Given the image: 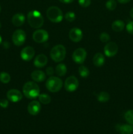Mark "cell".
I'll use <instances>...</instances> for the list:
<instances>
[{
	"label": "cell",
	"instance_id": "obj_11",
	"mask_svg": "<svg viewBox=\"0 0 133 134\" xmlns=\"http://www.w3.org/2000/svg\"><path fill=\"white\" fill-rule=\"evenodd\" d=\"M35 54V51L32 47L27 46L22 48L20 52V57L23 61L29 62L32 60Z\"/></svg>",
	"mask_w": 133,
	"mask_h": 134
},
{
	"label": "cell",
	"instance_id": "obj_7",
	"mask_svg": "<svg viewBox=\"0 0 133 134\" xmlns=\"http://www.w3.org/2000/svg\"><path fill=\"white\" fill-rule=\"evenodd\" d=\"M79 86L78 80L75 76H70L66 79L64 83L65 90L69 92H72L77 90Z\"/></svg>",
	"mask_w": 133,
	"mask_h": 134
},
{
	"label": "cell",
	"instance_id": "obj_8",
	"mask_svg": "<svg viewBox=\"0 0 133 134\" xmlns=\"http://www.w3.org/2000/svg\"><path fill=\"white\" fill-rule=\"evenodd\" d=\"M87 57V52L83 48H78L73 52L72 55V60L78 64H82Z\"/></svg>",
	"mask_w": 133,
	"mask_h": 134
},
{
	"label": "cell",
	"instance_id": "obj_22",
	"mask_svg": "<svg viewBox=\"0 0 133 134\" xmlns=\"http://www.w3.org/2000/svg\"><path fill=\"white\" fill-rule=\"evenodd\" d=\"M96 98L99 102L105 103V102H107L110 100V94L106 92H100L97 94Z\"/></svg>",
	"mask_w": 133,
	"mask_h": 134
},
{
	"label": "cell",
	"instance_id": "obj_39",
	"mask_svg": "<svg viewBox=\"0 0 133 134\" xmlns=\"http://www.w3.org/2000/svg\"><path fill=\"white\" fill-rule=\"evenodd\" d=\"M1 22H0V29H1Z\"/></svg>",
	"mask_w": 133,
	"mask_h": 134
},
{
	"label": "cell",
	"instance_id": "obj_4",
	"mask_svg": "<svg viewBox=\"0 0 133 134\" xmlns=\"http://www.w3.org/2000/svg\"><path fill=\"white\" fill-rule=\"evenodd\" d=\"M48 19L53 23H59L63 20V14L61 9L56 6L50 7L46 10Z\"/></svg>",
	"mask_w": 133,
	"mask_h": 134
},
{
	"label": "cell",
	"instance_id": "obj_40",
	"mask_svg": "<svg viewBox=\"0 0 133 134\" xmlns=\"http://www.w3.org/2000/svg\"><path fill=\"white\" fill-rule=\"evenodd\" d=\"M1 6H0V12H1Z\"/></svg>",
	"mask_w": 133,
	"mask_h": 134
},
{
	"label": "cell",
	"instance_id": "obj_29",
	"mask_svg": "<svg viewBox=\"0 0 133 134\" xmlns=\"http://www.w3.org/2000/svg\"><path fill=\"white\" fill-rule=\"evenodd\" d=\"M99 39H100V41L102 43H108L110 40V37L108 34L106 32H103L100 34V36H99Z\"/></svg>",
	"mask_w": 133,
	"mask_h": 134
},
{
	"label": "cell",
	"instance_id": "obj_25",
	"mask_svg": "<svg viewBox=\"0 0 133 134\" xmlns=\"http://www.w3.org/2000/svg\"><path fill=\"white\" fill-rule=\"evenodd\" d=\"M0 81L3 84H8L10 81V75L7 72H1L0 73Z\"/></svg>",
	"mask_w": 133,
	"mask_h": 134
},
{
	"label": "cell",
	"instance_id": "obj_37",
	"mask_svg": "<svg viewBox=\"0 0 133 134\" xmlns=\"http://www.w3.org/2000/svg\"><path fill=\"white\" fill-rule=\"evenodd\" d=\"M7 44H8L7 47V48H9V45H10V44H9L8 42H7ZM3 46H5H5H6V42H5V43H3Z\"/></svg>",
	"mask_w": 133,
	"mask_h": 134
},
{
	"label": "cell",
	"instance_id": "obj_26",
	"mask_svg": "<svg viewBox=\"0 0 133 134\" xmlns=\"http://www.w3.org/2000/svg\"><path fill=\"white\" fill-rule=\"evenodd\" d=\"M125 119L129 124L133 125V110H129L125 113Z\"/></svg>",
	"mask_w": 133,
	"mask_h": 134
},
{
	"label": "cell",
	"instance_id": "obj_16",
	"mask_svg": "<svg viewBox=\"0 0 133 134\" xmlns=\"http://www.w3.org/2000/svg\"><path fill=\"white\" fill-rule=\"evenodd\" d=\"M26 17L22 13H16L12 18V23L14 26L20 27L24 24Z\"/></svg>",
	"mask_w": 133,
	"mask_h": 134
},
{
	"label": "cell",
	"instance_id": "obj_2",
	"mask_svg": "<svg viewBox=\"0 0 133 134\" xmlns=\"http://www.w3.org/2000/svg\"><path fill=\"white\" fill-rule=\"evenodd\" d=\"M27 22L31 27L39 29L44 24V18L41 13L38 10H31L27 16Z\"/></svg>",
	"mask_w": 133,
	"mask_h": 134
},
{
	"label": "cell",
	"instance_id": "obj_24",
	"mask_svg": "<svg viewBox=\"0 0 133 134\" xmlns=\"http://www.w3.org/2000/svg\"><path fill=\"white\" fill-rule=\"evenodd\" d=\"M78 73L82 78H86L89 75V70L85 65H81L78 68Z\"/></svg>",
	"mask_w": 133,
	"mask_h": 134
},
{
	"label": "cell",
	"instance_id": "obj_27",
	"mask_svg": "<svg viewBox=\"0 0 133 134\" xmlns=\"http://www.w3.org/2000/svg\"><path fill=\"white\" fill-rule=\"evenodd\" d=\"M117 7V3L116 0H108L106 3V7L109 10H113Z\"/></svg>",
	"mask_w": 133,
	"mask_h": 134
},
{
	"label": "cell",
	"instance_id": "obj_15",
	"mask_svg": "<svg viewBox=\"0 0 133 134\" xmlns=\"http://www.w3.org/2000/svg\"><path fill=\"white\" fill-rule=\"evenodd\" d=\"M47 63H48V58L43 54L37 55L33 62L34 65L38 68H44L46 65Z\"/></svg>",
	"mask_w": 133,
	"mask_h": 134
},
{
	"label": "cell",
	"instance_id": "obj_14",
	"mask_svg": "<svg viewBox=\"0 0 133 134\" xmlns=\"http://www.w3.org/2000/svg\"><path fill=\"white\" fill-rule=\"evenodd\" d=\"M41 110V105L39 101L33 100L29 103L27 106V111L33 116L37 115Z\"/></svg>",
	"mask_w": 133,
	"mask_h": 134
},
{
	"label": "cell",
	"instance_id": "obj_10",
	"mask_svg": "<svg viewBox=\"0 0 133 134\" xmlns=\"http://www.w3.org/2000/svg\"><path fill=\"white\" fill-rule=\"evenodd\" d=\"M118 45L114 42H108L104 47V52L107 57H113L118 52Z\"/></svg>",
	"mask_w": 133,
	"mask_h": 134
},
{
	"label": "cell",
	"instance_id": "obj_32",
	"mask_svg": "<svg viewBox=\"0 0 133 134\" xmlns=\"http://www.w3.org/2000/svg\"><path fill=\"white\" fill-rule=\"evenodd\" d=\"M9 106V100L6 99H2L0 100V107L6 109Z\"/></svg>",
	"mask_w": 133,
	"mask_h": 134
},
{
	"label": "cell",
	"instance_id": "obj_23",
	"mask_svg": "<svg viewBox=\"0 0 133 134\" xmlns=\"http://www.w3.org/2000/svg\"><path fill=\"white\" fill-rule=\"evenodd\" d=\"M39 101L40 103L44 105H48L51 102V97L47 94H40L39 97Z\"/></svg>",
	"mask_w": 133,
	"mask_h": 134
},
{
	"label": "cell",
	"instance_id": "obj_1",
	"mask_svg": "<svg viewBox=\"0 0 133 134\" xmlns=\"http://www.w3.org/2000/svg\"><path fill=\"white\" fill-rule=\"evenodd\" d=\"M23 94L27 99H35L40 94V88L35 82L28 81L23 85Z\"/></svg>",
	"mask_w": 133,
	"mask_h": 134
},
{
	"label": "cell",
	"instance_id": "obj_31",
	"mask_svg": "<svg viewBox=\"0 0 133 134\" xmlns=\"http://www.w3.org/2000/svg\"><path fill=\"white\" fill-rule=\"evenodd\" d=\"M126 30L129 34L133 35V21H130L126 24Z\"/></svg>",
	"mask_w": 133,
	"mask_h": 134
},
{
	"label": "cell",
	"instance_id": "obj_19",
	"mask_svg": "<svg viewBox=\"0 0 133 134\" xmlns=\"http://www.w3.org/2000/svg\"><path fill=\"white\" fill-rule=\"evenodd\" d=\"M105 62V58L104 56L100 52H98L94 55L93 58V63L94 65L97 68H100L102 66Z\"/></svg>",
	"mask_w": 133,
	"mask_h": 134
},
{
	"label": "cell",
	"instance_id": "obj_28",
	"mask_svg": "<svg viewBox=\"0 0 133 134\" xmlns=\"http://www.w3.org/2000/svg\"><path fill=\"white\" fill-rule=\"evenodd\" d=\"M65 18L66 19V21L69 22H72L73 21H74V20L76 19V14L74 12L69 11L65 14Z\"/></svg>",
	"mask_w": 133,
	"mask_h": 134
},
{
	"label": "cell",
	"instance_id": "obj_6",
	"mask_svg": "<svg viewBox=\"0 0 133 134\" xmlns=\"http://www.w3.org/2000/svg\"><path fill=\"white\" fill-rule=\"evenodd\" d=\"M26 39V34L23 30H16L13 33L12 36V40L14 45L20 47L24 44Z\"/></svg>",
	"mask_w": 133,
	"mask_h": 134
},
{
	"label": "cell",
	"instance_id": "obj_33",
	"mask_svg": "<svg viewBox=\"0 0 133 134\" xmlns=\"http://www.w3.org/2000/svg\"><path fill=\"white\" fill-rule=\"evenodd\" d=\"M46 73L49 77L53 76V75L54 74V69H53V68L52 67H48L46 68Z\"/></svg>",
	"mask_w": 133,
	"mask_h": 134
},
{
	"label": "cell",
	"instance_id": "obj_38",
	"mask_svg": "<svg viewBox=\"0 0 133 134\" xmlns=\"http://www.w3.org/2000/svg\"><path fill=\"white\" fill-rule=\"evenodd\" d=\"M1 43H2V37H1V36L0 35V44H1Z\"/></svg>",
	"mask_w": 133,
	"mask_h": 134
},
{
	"label": "cell",
	"instance_id": "obj_9",
	"mask_svg": "<svg viewBox=\"0 0 133 134\" xmlns=\"http://www.w3.org/2000/svg\"><path fill=\"white\" fill-rule=\"evenodd\" d=\"M49 38L48 33L46 30L39 29L36 30L33 34V39L37 43H45Z\"/></svg>",
	"mask_w": 133,
	"mask_h": 134
},
{
	"label": "cell",
	"instance_id": "obj_34",
	"mask_svg": "<svg viewBox=\"0 0 133 134\" xmlns=\"http://www.w3.org/2000/svg\"><path fill=\"white\" fill-rule=\"evenodd\" d=\"M59 1H61V3H63L68 4V3H70L73 2L74 0H59Z\"/></svg>",
	"mask_w": 133,
	"mask_h": 134
},
{
	"label": "cell",
	"instance_id": "obj_36",
	"mask_svg": "<svg viewBox=\"0 0 133 134\" xmlns=\"http://www.w3.org/2000/svg\"><path fill=\"white\" fill-rule=\"evenodd\" d=\"M130 16H131V18L133 19V8H132L131 10H130Z\"/></svg>",
	"mask_w": 133,
	"mask_h": 134
},
{
	"label": "cell",
	"instance_id": "obj_18",
	"mask_svg": "<svg viewBox=\"0 0 133 134\" xmlns=\"http://www.w3.org/2000/svg\"><path fill=\"white\" fill-rule=\"evenodd\" d=\"M31 79L34 82H43L46 79V74L41 70H35L31 73Z\"/></svg>",
	"mask_w": 133,
	"mask_h": 134
},
{
	"label": "cell",
	"instance_id": "obj_30",
	"mask_svg": "<svg viewBox=\"0 0 133 134\" xmlns=\"http://www.w3.org/2000/svg\"><path fill=\"white\" fill-rule=\"evenodd\" d=\"M78 4L82 7H88L91 5V0H78Z\"/></svg>",
	"mask_w": 133,
	"mask_h": 134
},
{
	"label": "cell",
	"instance_id": "obj_5",
	"mask_svg": "<svg viewBox=\"0 0 133 134\" xmlns=\"http://www.w3.org/2000/svg\"><path fill=\"white\" fill-rule=\"evenodd\" d=\"M62 86L63 81L59 77L51 76L46 81V87L50 92H57L61 90Z\"/></svg>",
	"mask_w": 133,
	"mask_h": 134
},
{
	"label": "cell",
	"instance_id": "obj_35",
	"mask_svg": "<svg viewBox=\"0 0 133 134\" xmlns=\"http://www.w3.org/2000/svg\"><path fill=\"white\" fill-rule=\"evenodd\" d=\"M119 3L121 4H125V3H127L130 2L131 0H117Z\"/></svg>",
	"mask_w": 133,
	"mask_h": 134
},
{
	"label": "cell",
	"instance_id": "obj_20",
	"mask_svg": "<svg viewBox=\"0 0 133 134\" xmlns=\"http://www.w3.org/2000/svg\"><path fill=\"white\" fill-rule=\"evenodd\" d=\"M125 22L121 20H116L112 23V29L114 31L116 32H119V31H123L125 28Z\"/></svg>",
	"mask_w": 133,
	"mask_h": 134
},
{
	"label": "cell",
	"instance_id": "obj_3",
	"mask_svg": "<svg viewBox=\"0 0 133 134\" xmlns=\"http://www.w3.org/2000/svg\"><path fill=\"white\" fill-rule=\"evenodd\" d=\"M66 53V48L63 44H57L51 49L50 55L55 62H60L65 59Z\"/></svg>",
	"mask_w": 133,
	"mask_h": 134
},
{
	"label": "cell",
	"instance_id": "obj_12",
	"mask_svg": "<svg viewBox=\"0 0 133 134\" xmlns=\"http://www.w3.org/2000/svg\"><path fill=\"white\" fill-rule=\"evenodd\" d=\"M7 98L10 102L16 103L22 100L23 95L22 92L17 89H10L7 93Z\"/></svg>",
	"mask_w": 133,
	"mask_h": 134
},
{
	"label": "cell",
	"instance_id": "obj_21",
	"mask_svg": "<svg viewBox=\"0 0 133 134\" xmlns=\"http://www.w3.org/2000/svg\"><path fill=\"white\" fill-rule=\"evenodd\" d=\"M67 71V68L66 66L63 63H60L56 66V73L59 77H63L66 75Z\"/></svg>",
	"mask_w": 133,
	"mask_h": 134
},
{
	"label": "cell",
	"instance_id": "obj_13",
	"mask_svg": "<svg viewBox=\"0 0 133 134\" xmlns=\"http://www.w3.org/2000/svg\"><path fill=\"white\" fill-rule=\"evenodd\" d=\"M70 40L74 43H78L83 38V32L78 27H73L70 30L69 34Z\"/></svg>",
	"mask_w": 133,
	"mask_h": 134
},
{
	"label": "cell",
	"instance_id": "obj_17",
	"mask_svg": "<svg viewBox=\"0 0 133 134\" xmlns=\"http://www.w3.org/2000/svg\"><path fill=\"white\" fill-rule=\"evenodd\" d=\"M116 128L121 134H132L133 133V125L131 124H117Z\"/></svg>",
	"mask_w": 133,
	"mask_h": 134
}]
</instances>
